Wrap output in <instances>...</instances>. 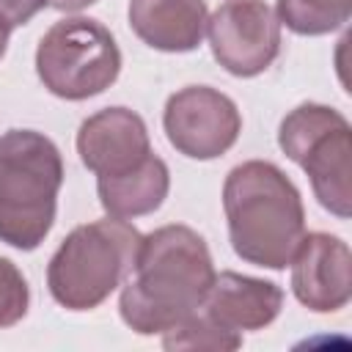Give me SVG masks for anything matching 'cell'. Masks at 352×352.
Returning <instances> with one entry per match:
<instances>
[{"label": "cell", "mask_w": 352, "mask_h": 352, "mask_svg": "<svg viewBox=\"0 0 352 352\" xmlns=\"http://www.w3.org/2000/svg\"><path fill=\"white\" fill-rule=\"evenodd\" d=\"M30 305V289L22 270L0 256V327H14L25 319Z\"/></svg>", "instance_id": "2e32d148"}, {"label": "cell", "mask_w": 352, "mask_h": 352, "mask_svg": "<svg viewBox=\"0 0 352 352\" xmlns=\"http://www.w3.org/2000/svg\"><path fill=\"white\" fill-rule=\"evenodd\" d=\"M168 190H170V170L157 154H148L140 165L118 176H96V192L102 209L110 217H121V220L157 212L168 198Z\"/></svg>", "instance_id": "4fadbf2b"}, {"label": "cell", "mask_w": 352, "mask_h": 352, "mask_svg": "<svg viewBox=\"0 0 352 352\" xmlns=\"http://www.w3.org/2000/svg\"><path fill=\"white\" fill-rule=\"evenodd\" d=\"M352 0H278L275 16L297 36H324L349 22Z\"/></svg>", "instance_id": "5bb4252c"}, {"label": "cell", "mask_w": 352, "mask_h": 352, "mask_svg": "<svg viewBox=\"0 0 352 352\" xmlns=\"http://www.w3.org/2000/svg\"><path fill=\"white\" fill-rule=\"evenodd\" d=\"M223 212L234 253L264 270H286L305 236V209L292 179L267 160L228 170Z\"/></svg>", "instance_id": "7a4b0ae2"}, {"label": "cell", "mask_w": 352, "mask_h": 352, "mask_svg": "<svg viewBox=\"0 0 352 352\" xmlns=\"http://www.w3.org/2000/svg\"><path fill=\"white\" fill-rule=\"evenodd\" d=\"M96 0H50V6L55 8V11H82V8H88V6H94Z\"/></svg>", "instance_id": "ac0fdd59"}, {"label": "cell", "mask_w": 352, "mask_h": 352, "mask_svg": "<svg viewBox=\"0 0 352 352\" xmlns=\"http://www.w3.org/2000/svg\"><path fill=\"white\" fill-rule=\"evenodd\" d=\"M77 154L96 176H118L151 154L146 121L129 107H104L77 129Z\"/></svg>", "instance_id": "30bf717a"}, {"label": "cell", "mask_w": 352, "mask_h": 352, "mask_svg": "<svg viewBox=\"0 0 352 352\" xmlns=\"http://www.w3.org/2000/svg\"><path fill=\"white\" fill-rule=\"evenodd\" d=\"M143 234L121 220L104 217L82 223L66 234L47 264V289L66 311L102 305L132 272Z\"/></svg>", "instance_id": "277c9868"}, {"label": "cell", "mask_w": 352, "mask_h": 352, "mask_svg": "<svg viewBox=\"0 0 352 352\" xmlns=\"http://www.w3.org/2000/svg\"><path fill=\"white\" fill-rule=\"evenodd\" d=\"M204 0H129V28L160 52H192L206 33Z\"/></svg>", "instance_id": "7c38bea8"}, {"label": "cell", "mask_w": 352, "mask_h": 352, "mask_svg": "<svg viewBox=\"0 0 352 352\" xmlns=\"http://www.w3.org/2000/svg\"><path fill=\"white\" fill-rule=\"evenodd\" d=\"M121 72V50L113 33L91 16L55 22L36 47V74L44 88L66 102H82L107 91Z\"/></svg>", "instance_id": "8992f818"}, {"label": "cell", "mask_w": 352, "mask_h": 352, "mask_svg": "<svg viewBox=\"0 0 352 352\" xmlns=\"http://www.w3.org/2000/svg\"><path fill=\"white\" fill-rule=\"evenodd\" d=\"M162 126L168 143L190 160H214L226 154L239 132L242 116L231 96L209 85H187L168 96Z\"/></svg>", "instance_id": "ba28073f"}, {"label": "cell", "mask_w": 352, "mask_h": 352, "mask_svg": "<svg viewBox=\"0 0 352 352\" xmlns=\"http://www.w3.org/2000/svg\"><path fill=\"white\" fill-rule=\"evenodd\" d=\"M6 47H8V30L0 28V58L6 55Z\"/></svg>", "instance_id": "d6986e66"}, {"label": "cell", "mask_w": 352, "mask_h": 352, "mask_svg": "<svg viewBox=\"0 0 352 352\" xmlns=\"http://www.w3.org/2000/svg\"><path fill=\"white\" fill-rule=\"evenodd\" d=\"M162 346L165 349H212V352L239 349L242 346V333H231V330L217 327L198 308L182 324H176L168 333H162Z\"/></svg>", "instance_id": "9a60e30c"}, {"label": "cell", "mask_w": 352, "mask_h": 352, "mask_svg": "<svg viewBox=\"0 0 352 352\" xmlns=\"http://www.w3.org/2000/svg\"><path fill=\"white\" fill-rule=\"evenodd\" d=\"M283 308V289L264 278H250L239 272H214V280L201 302V314H206L217 327L231 333L264 330L278 319Z\"/></svg>", "instance_id": "8fae6325"}, {"label": "cell", "mask_w": 352, "mask_h": 352, "mask_svg": "<svg viewBox=\"0 0 352 352\" xmlns=\"http://www.w3.org/2000/svg\"><path fill=\"white\" fill-rule=\"evenodd\" d=\"M47 6L50 0H0V28L11 33L14 28L28 25Z\"/></svg>", "instance_id": "e0dca14e"}, {"label": "cell", "mask_w": 352, "mask_h": 352, "mask_svg": "<svg viewBox=\"0 0 352 352\" xmlns=\"http://www.w3.org/2000/svg\"><path fill=\"white\" fill-rule=\"evenodd\" d=\"M214 60L234 77H256L280 52V22L264 0H226L206 19Z\"/></svg>", "instance_id": "52a82bcc"}, {"label": "cell", "mask_w": 352, "mask_h": 352, "mask_svg": "<svg viewBox=\"0 0 352 352\" xmlns=\"http://www.w3.org/2000/svg\"><path fill=\"white\" fill-rule=\"evenodd\" d=\"M212 280V256L198 231L176 223L154 228L124 280L121 319L138 336L168 333L201 308Z\"/></svg>", "instance_id": "6da1fadb"}, {"label": "cell", "mask_w": 352, "mask_h": 352, "mask_svg": "<svg viewBox=\"0 0 352 352\" xmlns=\"http://www.w3.org/2000/svg\"><path fill=\"white\" fill-rule=\"evenodd\" d=\"M63 184V157L58 146L36 129H8L0 135V242L16 250H36L58 209Z\"/></svg>", "instance_id": "3957f363"}, {"label": "cell", "mask_w": 352, "mask_h": 352, "mask_svg": "<svg viewBox=\"0 0 352 352\" xmlns=\"http://www.w3.org/2000/svg\"><path fill=\"white\" fill-rule=\"evenodd\" d=\"M292 292L294 297L316 311H341L352 297V253L349 245L324 231L305 234L292 256Z\"/></svg>", "instance_id": "9c48e42d"}, {"label": "cell", "mask_w": 352, "mask_h": 352, "mask_svg": "<svg viewBox=\"0 0 352 352\" xmlns=\"http://www.w3.org/2000/svg\"><path fill=\"white\" fill-rule=\"evenodd\" d=\"M278 146L305 170L316 201L338 220H346L352 214L349 121L336 107L305 102L280 121Z\"/></svg>", "instance_id": "5b68a950"}]
</instances>
